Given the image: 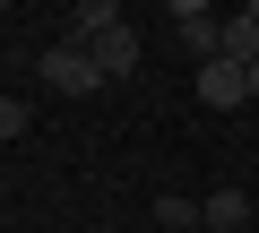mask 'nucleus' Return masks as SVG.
Returning <instances> with one entry per match:
<instances>
[{
    "label": "nucleus",
    "mask_w": 259,
    "mask_h": 233,
    "mask_svg": "<svg viewBox=\"0 0 259 233\" xmlns=\"http://www.w3.org/2000/svg\"><path fill=\"white\" fill-rule=\"evenodd\" d=\"M95 61H104V78H130V69H139V26L104 35V43H95Z\"/></svg>",
    "instance_id": "7"
},
{
    "label": "nucleus",
    "mask_w": 259,
    "mask_h": 233,
    "mask_svg": "<svg viewBox=\"0 0 259 233\" xmlns=\"http://www.w3.org/2000/svg\"><path fill=\"white\" fill-rule=\"evenodd\" d=\"M199 104H216V112L250 104V69H242V61H207V69H199Z\"/></svg>",
    "instance_id": "3"
},
{
    "label": "nucleus",
    "mask_w": 259,
    "mask_h": 233,
    "mask_svg": "<svg viewBox=\"0 0 259 233\" xmlns=\"http://www.w3.org/2000/svg\"><path fill=\"white\" fill-rule=\"evenodd\" d=\"M173 26H182V43L199 52V69H207V61H225V26L199 9V0H173Z\"/></svg>",
    "instance_id": "2"
},
{
    "label": "nucleus",
    "mask_w": 259,
    "mask_h": 233,
    "mask_svg": "<svg viewBox=\"0 0 259 233\" xmlns=\"http://www.w3.org/2000/svg\"><path fill=\"white\" fill-rule=\"evenodd\" d=\"M242 224H250V190H233V181L207 190V233H242Z\"/></svg>",
    "instance_id": "5"
},
{
    "label": "nucleus",
    "mask_w": 259,
    "mask_h": 233,
    "mask_svg": "<svg viewBox=\"0 0 259 233\" xmlns=\"http://www.w3.org/2000/svg\"><path fill=\"white\" fill-rule=\"evenodd\" d=\"M35 130V104L26 95H0V138H26Z\"/></svg>",
    "instance_id": "9"
},
{
    "label": "nucleus",
    "mask_w": 259,
    "mask_h": 233,
    "mask_svg": "<svg viewBox=\"0 0 259 233\" xmlns=\"http://www.w3.org/2000/svg\"><path fill=\"white\" fill-rule=\"evenodd\" d=\"M250 104H259V61H250Z\"/></svg>",
    "instance_id": "10"
},
{
    "label": "nucleus",
    "mask_w": 259,
    "mask_h": 233,
    "mask_svg": "<svg viewBox=\"0 0 259 233\" xmlns=\"http://www.w3.org/2000/svg\"><path fill=\"white\" fill-rule=\"evenodd\" d=\"M225 61H242V69L259 61V26L250 18H225Z\"/></svg>",
    "instance_id": "8"
},
{
    "label": "nucleus",
    "mask_w": 259,
    "mask_h": 233,
    "mask_svg": "<svg viewBox=\"0 0 259 233\" xmlns=\"http://www.w3.org/2000/svg\"><path fill=\"white\" fill-rule=\"evenodd\" d=\"M156 224H164V233H190V224H207V199H182V190H156Z\"/></svg>",
    "instance_id": "6"
},
{
    "label": "nucleus",
    "mask_w": 259,
    "mask_h": 233,
    "mask_svg": "<svg viewBox=\"0 0 259 233\" xmlns=\"http://www.w3.org/2000/svg\"><path fill=\"white\" fill-rule=\"evenodd\" d=\"M104 35H121V9H112V0H78V18H69V43H104Z\"/></svg>",
    "instance_id": "4"
},
{
    "label": "nucleus",
    "mask_w": 259,
    "mask_h": 233,
    "mask_svg": "<svg viewBox=\"0 0 259 233\" xmlns=\"http://www.w3.org/2000/svg\"><path fill=\"white\" fill-rule=\"evenodd\" d=\"M35 69H44V86H52V95H95V86H104V61H95L87 43H52Z\"/></svg>",
    "instance_id": "1"
}]
</instances>
